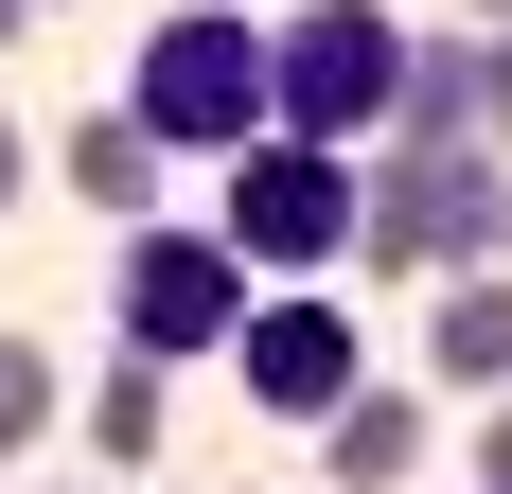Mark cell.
I'll list each match as a JSON object with an SVG mask.
<instances>
[{
  "instance_id": "obj_12",
  "label": "cell",
  "mask_w": 512,
  "mask_h": 494,
  "mask_svg": "<svg viewBox=\"0 0 512 494\" xmlns=\"http://www.w3.org/2000/svg\"><path fill=\"white\" fill-rule=\"evenodd\" d=\"M53 424H71V353H53L36 318H18V336H0V459H36Z\"/></svg>"
},
{
  "instance_id": "obj_1",
  "label": "cell",
  "mask_w": 512,
  "mask_h": 494,
  "mask_svg": "<svg viewBox=\"0 0 512 494\" xmlns=\"http://www.w3.org/2000/svg\"><path fill=\"white\" fill-rule=\"evenodd\" d=\"M389 89H407V18H389V0H301V18H265V142L371 159L389 142Z\"/></svg>"
},
{
  "instance_id": "obj_7",
  "label": "cell",
  "mask_w": 512,
  "mask_h": 494,
  "mask_svg": "<svg viewBox=\"0 0 512 494\" xmlns=\"http://www.w3.org/2000/svg\"><path fill=\"white\" fill-rule=\"evenodd\" d=\"M53 177H71V195H89L106 230H159V195H177V159H159L142 124H124V106H89V124L53 142Z\"/></svg>"
},
{
  "instance_id": "obj_4",
  "label": "cell",
  "mask_w": 512,
  "mask_h": 494,
  "mask_svg": "<svg viewBox=\"0 0 512 494\" xmlns=\"http://www.w3.org/2000/svg\"><path fill=\"white\" fill-rule=\"evenodd\" d=\"M212 230H230L248 283H318V265H354V159H318V142L212 159Z\"/></svg>"
},
{
  "instance_id": "obj_8",
  "label": "cell",
  "mask_w": 512,
  "mask_h": 494,
  "mask_svg": "<svg viewBox=\"0 0 512 494\" xmlns=\"http://www.w3.org/2000/svg\"><path fill=\"white\" fill-rule=\"evenodd\" d=\"M318 477H336V494H407V477H424V389H389V371H371V389L318 424Z\"/></svg>"
},
{
  "instance_id": "obj_6",
  "label": "cell",
  "mask_w": 512,
  "mask_h": 494,
  "mask_svg": "<svg viewBox=\"0 0 512 494\" xmlns=\"http://www.w3.org/2000/svg\"><path fill=\"white\" fill-rule=\"evenodd\" d=\"M230 371H248V406H265V424H336V406L371 389V353H354V318H336L318 283H265L248 318H230Z\"/></svg>"
},
{
  "instance_id": "obj_20",
  "label": "cell",
  "mask_w": 512,
  "mask_h": 494,
  "mask_svg": "<svg viewBox=\"0 0 512 494\" xmlns=\"http://www.w3.org/2000/svg\"><path fill=\"white\" fill-rule=\"evenodd\" d=\"M36 494H53V477H36Z\"/></svg>"
},
{
  "instance_id": "obj_2",
  "label": "cell",
  "mask_w": 512,
  "mask_h": 494,
  "mask_svg": "<svg viewBox=\"0 0 512 494\" xmlns=\"http://www.w3.org/2000/svg\"><path fill=\"white\" fill-rule=\"evenodd\" d=\"M124 124L159 159H248L265 142V18L248 0H195V18H159L124 53Z\"/></svg>"
},
{
  "instance_id": "obj_5",
  "label": "cell",
  "mask_w": 512,
  "mask_h": 494,
  "mask_svg": "<svg viewBox=\"0 0 512 494\" xmlns=\"http://www.w3.org/2000/svg\"><path fill=\"white\" fill-rule=\"evenodd\" d=\"M106 300H124V353H159V371H177V353H230V318H248L265 283L230 265V230H177V212H159V230H124Z\"/></svg>"
},
{
  "instance_id": "obj_16",
  "label": "cell",
  "mask_w": 512,
  "mask_h": 494,
  "mask_svg": "<svg viewBox=\"0 0 512 494\" xmlns=\"http://www.w3.org/2000/svg\"><path fill=\"white\" fill-rule=\"evenodd\" d=\"M460 36H512V0H460Z\"/></svg>"
},
{
  "instance_id": "obj_14",
  "label": "cell",
  "mask_w": 512,
  "mask_h": 494,
  "mask_svg": "<svg viewBox=\"0 0 512 494\" xmlns=\"http://www.w3.org/2000/svg\"><path fill=\"white\" fill-rule=\"evenodd\" d=\"M477 494H512V389H495V424H477Z\"/></svg>"
},
{
  "instance_id": "obj_9",
  "label": "cell",
  "mask_w": 512,
  "mask_h": 494,
  "mask_svg": "<svg viewBox=\"0 0 512 494\" xmlns=\"http://www.w3.org/2000/svg\"><path fill=\"white\" fill-rule=\"evenodd\" d=\"M159 424H177V389H159V353H124V371H89V389H71V442H89L106 477H142V459H159Z\"/></svg>"
},
{
  "instance_id": "obj_19",
  "label": "cell",
  "mask_w": 512,
  "mask_h": 494,
  "mask_svg": "<svg viewBox=\"0 0 512 494\" xmlns=\"http://www.w3.org/2000/svg\"><path fill=\"white\" fill-rule=\"evenodd\" d=\"M36 18H53V0H36Z\"/></svg>"
},
{
  "instance_id": "obj_18",
  "label": "cell",
  "mask_w": 512,
  "mask_h": 494,
  "mask_svg": "<svg viewBox=\"0 0 512 494\" xmlns=\"http://www.w3.org/2000/svg\"><path fill=\"white\" fill-rule=\"evenodd\" d=\"M495 265H512V212H495Z\"/></svg>"
},
{
  "instance_id": "obj_11",
  "label": "cell",
  "mask_w": 512,
  "mask_h": 494,
  "mask_svg": "<svg viewBox=\"0 0 512 494\" xmlns=\"http://www.w3.org/2000/svg\"><path fill=\"white\" fill-rule=\"evenodd\" d=\"M424 371L512 389V265H460V283H442V336H424Z\"/></svg>"
},
{
  "instance_id": "obj_13",
  "label": "cell",
  "mask_w": 512,
  "mask_h": 494,
  "mask_svg": "<svg viewBox=\"0 0 512 494\" xmlns=\"http://www.w3.org/2000/svg\"><path fill=\"white\" fill-rule=\"evenodd\" d=\"M477 159L512 177V36H477Z\"/></svg>"
},
{
  "instance_id": "obj_17",
  "label": "cell",
  "mask_w": 512,
  "mask_h": 494,
  "mask_svg": "<svg viewBox=\"0 0 512 494\" xmlns=\"http://www.w3.org/2000/svg\"><path fill=\"white\" fill-rule=\"evenodd\" d=\"M18 18H36V0H0V53H18Z\"/></svg>"
},
{
  "instance_id": "obj_3",
  "label": "cell",
  "mask_w": 512,
  "mask_h": 494,
  "mask_svg": "<svg viewBox=\"0 0 512 494\" xmlns=\"http://www.w3.org/2000/svg\"><path fill=\"white\" fill-rule=\"evenodd\" d=\"M495 212H512V177L477 142H371L354 159V265H389V283L495 265Z\"/></svg>"
},
{
  "instance_id": "obj_10",
  "label": "cell",
  "mask_w": 512,
  "mask_h": 494,
  "mask_svg": "<svg viewBox=\"0 0 512 494\" xmlns=\"http://www.w3.org/2000/svg\"><path fill=\"white\" fill-rule=\"evenodd\" d=\"M389 142H477V36H407V89H389Z\"/></svg>"
},
{
  "instance_id": "obj_15",
  "label": "cell",
  "mask_w": 512,
  "mask_h": 494,
  "mask_svg": "<svg viewBox=\"0 0 512 494\" xmlns=\"http://www.w3.org/2000/svg\"><path fill=\"white\" fill-rule=\"evenodd\" d=\"M18 195H36V142H18V124H0V212H18Z\"/></svg>"
}]
</instances>
